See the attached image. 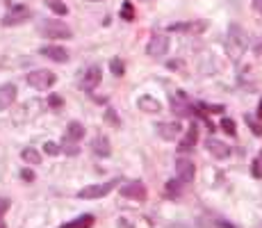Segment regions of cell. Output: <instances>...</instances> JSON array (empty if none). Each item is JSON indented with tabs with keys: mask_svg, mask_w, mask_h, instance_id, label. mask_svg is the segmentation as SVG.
<instances>
[{
	"mask_svg": "<svg viewBox=\"0 0 262 228\" xmlns=\"http://www.w3.org/2000/svg\"><path fill=\"white\" fill-rule=\"evenodd\" d=\"M39 34H41L44 39L62 41V39H71V37H73V30L68 28L66 23L55 21V18H48V21H41V25H39Z\"/></svg>",
	"mask_w": 262,
	"mask_h": 228,
	"instance_id": "cell-1",
	"label": "cell"
},
{
	"mask_svg": "<svg viewBox=\"0 0 262 228\" xmlns=\"http://www.w3.org/2000/svg\"><path fill=\"white\" fill-rule=\"evenodd\" d=\"M28 84L30 87H34V89L39 91H48L52 87V84L57 82V76L52 73V71H48V68H39V71H32V73H28Z\"/></svg>",
	"mask_w": 262,
	"mask_h": 228,
	"instance_id": "cell-2",
	"label": "cell"
},
{
	"mask_svg": "<svg viewBox=\"0 0 262 228\" xmlns=\"http://www.w3.org/2000/svg\"><path fill=\"white\" fill-rule=\"evenodd\" d=\"M119 178H112V180L103 182V185H87V187H82V190L78 192V198H87V201H94V198H103L107 196L110 192L119 185Z\"/></svg>",
	"mask_w": 262,
	"mask_h": 228,
	"instance_id": "cell-3",
	"label": "cell"
},
{
	"mask_svg": "<svg viewBox=\"0 0 262 228\" xmlns=\"http://www.w3.org/2000/svg\"><path fill=\"white\" fill-rule=\"evenodd\" d=\"M169 107H171V112L176 114V116H180V119H189V116H194L196 114V103L187 100L185 94H176V96H171Z\"/></svg>",
	"mask_w": 262,
	"mask_h": 228,
	"instance_id": "cell-4",
	"label": "cell"
},
{
	"mask_svg": "<svg viewBox=\"0 0 262 228\" xmlns=\"http://www.w3.org/2000/svg\"><path fill=\"white\" fill-rule=\"evenodd\" d=\"M30 18H32V9L30 7H25V5H14L7 14L2 16V21L0 23H2L5 28H14V25H21V23L30 21Z\"/></svg>",
	"mask_w": 262,
	"mask_h": 228,
	"instance_id": "cell-5",
	"label": "cell"
},
{
	"mask_svg": "<svg viewBox=\"0 0 262 228\" xmlns=\"http://www.w3.org/2000/svg\"><path fill=\"white\" fill-rule=\"evenodd\" d=\"M176 178L182 182H192L196 176V164L192 162V160L185 155V153H180L178 158H176Z\"/></svg>",
	"mask_w": 262,
	"mask_h": 228,
	"instance_id": "cell-6",
	"label": "cell"
},
{
	"mask_svg": "<svg viewBox=\"0 0 262 228\" xmlns=\"http://www.w3.org/2000/svg\"><path fill=\"white\" fill-rule=\"evenodd\" d=\"M246 44H248V39L244 34V30H242L240 25H230V30H228V50L230 48H237L235 50V57H240L246 50Z\"/></svg>",
	"mask_w": 262,
	"mask_h": 228,
	"instance_id": "cell-7",
	"label": "cell"
},
{
	"mask_svg": "<svg viewBox=\"0 0 262 228\" xmlns=\"http://www.w3.org/2000/svg\"><path fill=\"white\" fill-rule=\"evenodd\" d=\"M121 196L130 198V201H139V203H144V201L148 198V190H146V185H144V182L132 180V182H128V185L121 187Z\"/></svg>",
	"mask_w": 262,
	"mask_h": 228,
	"instance_id": "cell-8",
	"label": "cell"
},
{
	"mask_svg": "<svg viewBox=\"0 0 262 228\" xmlns=\"http://www.w3.org/2000/svg\"><path fill=\"white\" fill-rule=\"evenodd\" d=\"M100 80H103V71H100L98 64H94V66H89L87 71H84L82 80H80V89L87 91V94H91V91L100 84Z\"/></svg>",
	"mask_w": 262,
	"mask_h": 228,
	"instance_id": "cell-9",
	"label": "cell"
},
{
	"mask_svg": "<svg viewBox=\"0 0 262 228\" xmlns=\"http://www.w3.org/2000/svg\"><path fill=\"white\" fill-rule=\"evenodd\" d=\"M146 50H148L150 57H162V55H166V50H169V37L162 34V32H155L148 39V48Z\"/></svg>",
	"mask_w": 262,
	"mask_h": 228,
	"instance_id": "cell-10",
	"label": "cell"
},
{
	"mask_svg": "<svg viewBox=\"0 0 262 228\" xmlns=\"http://www.w3.org/2000/svg\"><path fill=\"white\" fill-rule=\"evenodd\" d=\"M196 142H198V126L196 123H189L185 137H178V153H189L194 151Z\"/></svg>",
	"mask_w": 262,
	"mask_h": 228,
	"instance_id": "cell-11",
	"label": "cell"
},
{
	"mask_svg": "<svg viewBox=\"0 0 262 228\" xmlns=\"http://www.w3.org/2000/svg\"><path fill=\"white\" fill-rule=\"evenodd\" d=\"M205 148H208L217 160H226V158H230L232 155L230 146L224 144V142H219V139H214V137H208V139H205Z\"/></svg>",
	"mask_w": 262,
	"mask_h": 228,
	"instance_id": "cell-12",
	"label": "cell"
},
{
	"mask_svg": "<svg viewBox=\"0 0 262 228\" xmlns=\"http://www.w3.org/2000/svg\"><path fill=\"white\" fill-rule=\"evenodd\" d=\"M157 132H160V137H162V139H166V142H176V139L180 137V132H182V126H180L178 121L157 123Z\"/></svg>",
	"mask_w": 262,
	"mask_h": 228,
	"instance_id": "cell-13",
	"label": "cell"
},
{
	"mask_svg": "<svg viewBox=\"0 0 262 228\" xmlns=\"http://www.w3.org/2000/svg\"><path fill=\"white\" fill-rule=\"evenodd\" d=\"M39 53L44 55V57H48V60L57 62V64H64V62H68L66 48H62V46H41V48H39Z\"/></svg>",
	"mask_w": 262,
	"mask_h": 228,
	"instance_id": "cell-14",
	"label": "cell"
},
{
	"mask_svg": "<svg viewBox=\"0 0 262 228\" xmlns=\"http://www.w3.org/2000/svg\"><path fill=\"white\" fill-rule=\"evenodd\" d=\"M16 84L7 82V84H0V112L2 110H7V107H12V103L16 100Z\"/></svg>",
	"mask_w": 262,
	"mask_h": 228,
	"instance_id": "cell-15",
	"label": "cell"
},
{
	"mask_svg": "<svg viewBox=\"0 0 262 228\" xmlns=\"http://www.w3.org/2000/svg\"><path fill=\"white\" fill-rule=\"evenodd\" d=\"M91 151L96 158H110L112 155V144H110V139L103 135H98L94 142H91Z\"/></svg>",
	"mask_w": 262,
	"mask_h": 228,
	"instance_id": "cell-16",
	"label": "cell"
},
{
	"mask_svg": "<svg viewBox=\"0 0 262 228\" xmlns=\"http://www.w3.org/2000/svg\"><path fill=\"white\" fill-rule=\"evenodd\" d=\"M137 107L146 114L162 112V103H160L157 98H153V96H139V98H137Z\"/></svg>",
	"mask_w": 262,
	"mask_h": 228,
	"instance_id": "cell-17",
	"label": "cell"
},
{
	"mask_svg": "<svg viewBox=\"0 0 262 228\" xmlns=\"http://www.w3.org/2000/svg\"><path fill=\"white\" fill-rule=\"evenodd\" d=\"M84 137V126L78 121H71L66 126V135H64V139L66 142H75V144H80V139Z\"/></svg>",
	"mask_w": 262,
	"mask_h": 228,
	"instance_id": "cell-18",
	"label": "cell"
},
{
	"mask_svg": "<svg viewBox=\"0 0 262 228\" xmlns=\"http://www.w3.org/2000/svg\"><path fill=\"white\" fill-rule=\"evenodd\" d=\"M205 30V21L196 23H173L169 25V32H203Z\"/></svg>",
	"mask_w": 262,
	"mask_h": 228,
	"instance_id": "cell-19",
	"label": "cell"
},
{
	"mask_svg": "<svg viewBox=\"0 0 262 228\" xmlns=\"http://www.w3.org/2000/svg\"><path fill=\"white\" fill-rule=\"evenodd\" d=\"M182 185H185V182L178 180V178L169 180V182L164 185V196H166V198H171V201L180 198V196H182Z\"/></svg>",
	"mask_w": 262,
	"mask_h": 228,
	"instance_id": "cell-20",
	"label": "cell"
},
{
	"mask_svg": "<svg viewBox=\"0 0 262 228\" xmlns=\"http://www.w3.org/2000/svg\"><path fill=\"white\" fill-rule=\"evenodd\" d=\"M94 224H96L94 214H82V217H78V219H73V221H66V224H62L60 228H91Z\"/></svg>",
	"mask_w": 262,
	"mask_h": 228,
	"instance_id": "cell-21",
	"label": "cell"
},
{
	"mask_svg": "<svg viewBox=\"0 0 262 228\" xmlns=\"http://www.w3.org/2000/svg\"><path fill=\"white\" fill-rule=\"evenodd\" d=\"M21 158L28 162V164H41V155H39L37 148H23Z\"/></svg>",
	"mask_w": 262,
	"mask_h": 228,
	"instance_id": "cell-22",
	"label": "cell"
},
{
	"mask_svg": "<svg viewBox=\"0 0 262 228\" xmlns=\"http://www.w3.org/2000/svg\"><path fill=\"white\" fill-rule=\"evenodd\" d=\"M110 71H112L116 78L123 76V73H126V64H123V60H121V57H112V62H110Z\"/></svg>",
	"mask_w": 262,
	"mask_h": 228,
	"instance_id": "cell-23",
	"label": "cell"
},
{
	"mask_svg": "<svg viewBox=\"0 0 262 228\" xmlns=\"http://www.w3.org/2000/svg\"><path fill=\"white\" fill-rule=\"evenodd\" d=\"M46 5L55 12V14H60V16H64V14H68V7L62 2V0H46Z\"/></svg>",
	"mask_w": 262,
	"mask_h": 228,
	"instance_id": "cell-24",
	"label": "cell"
},
{
	"mask_svg": "<svg viewBox=\"0 0 262 228\" xmlns=\"http://www.w3.org/2000/svg\"><path fill=\"white\" fill-rule=\"evenodd\" d=\"M121 18H123V21H132V18H135V7H132L130 0H126L123 7H121Z\"/></svg>",
	"mask_w": 262,
	"mask_h": 228,
	"instance_id": "cell-25",
	"label": "cell"
},
{
	"mask_svg": "<svg viewBox=\"0 0 262 228\" xmlns=\"http://www.w3.org/2000/svg\"><path fill=\"white\" fill-rule=\"evenodd\" d=\"M105 121L110 123V126H114V128H121V119H119V114L114 112L112 107H107V110H105Z\"/></svg>",
	"mask_w": 262,
	"mask_h": 228,
	"instance_id": "cell-26",
	"label": "cell"
},
{
	"mask_svg": "<svg viewBox=\"0 0 262 228\" xmlns=\"http://www.w3.org/2000/svg\"><path fill=\"white\" fill-rule=\"evenodd\" d=\"M251 174H253L255 178H260V180H262V151H258V155H255L253 164H251Z\"/></svg>",
	"mask_w": 262,
	"mask_h": 228,
	"instance_id": "cell-27",
	"label": "cell"
},
{
	"mask_svg": "<svg viewBox=\"0 0 262 228\" xmlns=\"http://www.w3.org/2000/svg\"><path fill=\"white\" fill-rule=\"evenodd\" d=\"M60 148L66 153V155H80V146L75 144V142H66V139H64Z\"/></svg>",
	"mask_w": 262,
	"mask_h": 228,
	"instance_id": "cell-28",
	"label": "cell"
},
{
	"mask_svg": "<svg viewBox=\"0 0 262 228\" xmlns=\"http://www.w3.org/2000/svg\"><path fill=\"white\" fill-rule=\"evenodd\" d=\"M221 130H224L226 135H230V137L237 135V126H235L232 119H221Z\"/></svg>",
	"mask_w": 262,
	"mask_h": 228,
	"instance_id": "cell-29",
	"label": "cell"
},
{
	"mask_svg": "<svg viewBox=\"0 0 262 228\" xmlns=\"http://www.w3.org/2000/svg\"><path fill=\"white\" fill-rule=\"evenodd\" d=\"M44 153H46V155H60L62 148L55 144V142H46V144H44Z\"/></svg>",
	"mask_w": 262,
	"mask_h": 228,
	"instance_id": "cell-30",
	"label": "cell"
},
{
	"mask_svg": "<svg viewBox=\"0 0 262 228\" xmlns=\"http://www.w3.org/2000/svg\"><path fill=\"white\" fill-rule=\"evenodd\" d=\"M246 126H248L251 130H253V135L262 137V126H260V123H255L253 119H251V116H246Z\"/></svg>",
	"mask_w": 262,
	"mask_h": 228,
	"instance_id": "cell-31",
	"label": "cell"
},
{
	"mask_svg": "<svg viewBox=\"0 0 262 228\" xmlns=\"http://www.w3.org/2000/svg\"><path fill=\"white\" fill-rule=\"evenodd\" d=\"M9 205H12V201H9V198H0V221L5 219V214H7V210H9Z\"/></svg>",
	"mask_w": 262,
	"mask_h": 228,
	"instance_id": "cell-32",
	"label": "cell"
},
{
	"mask_svg": "<svg viewBox=\"0 0 262 228\" xmlns=\"http://www.w3.org/2000/svg\"><path fill=\"white\" fill-rule=\"evenodd\" d=\"M62 96H57V94H52V96H48V105L50 107H62Z\"/></svg>",
	"mask_w": 262,
	"mask_h": 228,
	"instance_id": "cell-33",
	"label": "cell"
},
{
	"mask_svg": "<svg viewBox=\"0 0 262 228\" xmlns=\"http://www.w3.org/2000/svg\"><path fill=\"white\" fill-rule=\"evenodd\" d=\"M21 178H23V180H28V182H32V180H34V171H32V169H23Z\"/></svg>",
	"mask_w": 262,
	"mask_h": 228,
	"instance_id": "cell-34",
	"label": "cell"
},
{
	"mask_svg": "<svg viewBox=\"0 0 262 228\" xmlns=\"http://www.w3.org/2000/svg\"><path fill=\"white\" fill-rule=\"evenodd\" d=\"M253 9L262 14V0H253Z\"/></svg>",
	"mask_w": 262,
	"mask_h": 228,
	"instance_id": "cell-35",
	"label": "cell"
},
{
	"mask_svg": "<svg viewBox=\"0 0 262 228\" xmlns=\"http://www.w3.org/2000/svg\"><path fill=\"white\" fill-rule=\"evenodd\" d=\"M258 121H262V100H260V105H258Z\"/></svg>",
	"mask_w": 262,
	"mask_h": 228,
	"instance_id": "cell-36",
	"label": "cell"
},
{
	"mask_svg": "<svg viewBox=\"0 0 262 228\" xmlns=\"http://www.w3.org/2000/svg\"><path fill=\"white\" fill-rule=\"evenodd\" d=\"M89 2H103V0H89Z\"/></svg>",
	"mask_w": 262,
	"mask_h": 228,
	"instance_id": "cell-37",
	"label": "cell"
},
{
	"mask_svg": "<svg viewBox=\"0 0 262 228\" xmlns=\"http://www.w3.org/2000/svg\"><path fill=\"white\" fill-rule=\"evenodd\" d=\"M0 228H5V224H2V221H0Z\"/></svg>",
	"mask_w": 262,
	"mask_h": 228,
	"instance_id": "cell-38",
	"label": "cell"
}]
</instances>
